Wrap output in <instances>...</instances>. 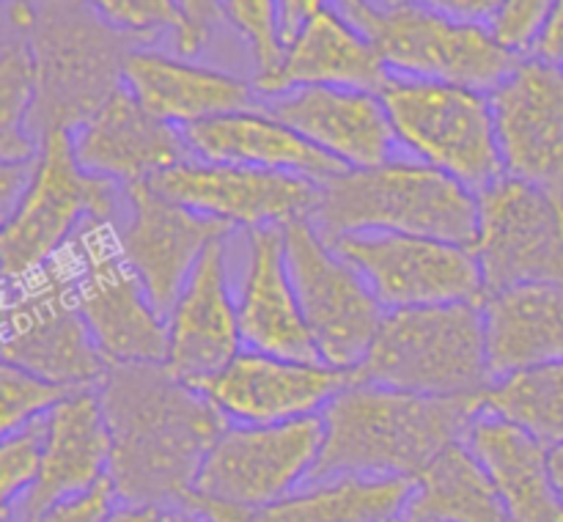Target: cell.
<instances>
[{
	"instance_id": "1",
	"label": "cell",
	"mask_w": 563,
	"mask_h": 522,
	"mask_svg": "<svg viewBox=\"0 0 563 522\" xmlns=\"http://www.w3.org/2000/svg\"><path fill=\"white\" fill-rule=\"evenodd\" d=\"M97 393L113 443L115 500L181 509L229 421L165 363L110 366Z\"/></svg>"
},
{
	"instance_id": "2",
	"label": "cell",
	"mask_w": 563,
	"mask_h": 522,
	"mask_svg": "<svg viewBox=\"0 0 563 522\" xmlns=\"http://www.w3.org/2000/svg\"><path fill=\"white\" fill-rule=\"evenodd\" d=\"M484 396L440 399L352 379L322 412L324 443L311 481L333 476H407L462 443Z\"/></svg>"
},
{
	"instance_id": "3",
	"label": "cell",
	"mask_w": 563,
	"mask_h": 522,
	"mask_svg": "<svg viewBox=\"0 0 563 522\" xmlns=\"http://www.w3.org/2000/svg\"><path fill=\"white\" fill-rule=\"evenodd\" d=\"M311 223L324 240L412 234L473 247L478 236V192L421 159L394 157L322 181Z\"/></svg>"
},
{
	"instance_id": "4",
	"label": "cell",
	"mask_w": 563,
	"mask_h": 522,
	"mask_svg": "<svg viewBox=\"0 0 563 522\" xmlns=\"http://www.w3.org/2000/svg\"><path fill=\"white\" fill-rule=\"evenodd\" d=\"M355 377L440 399L484 396L495 377L482 302L385 311Z\"/></svg>"
},
{
	"instance_id": "5",
	"label": "cell",
	"mask_w": 563,
	"mask_h": 522,
	"mask_svg": "<svg viewBox=\"0 0 563 522\" xmlns=\"http://www.w3.org/2000/svg\"><path fill=\"white\" fill-rule=\"evenodd\" d=\"M121 218L124 187L82 170L69 126H44L31 181L0 234L3 284L47 267L88 220L121 223Z\"/></svg>"
},
{
	"instance_id": "6",
	"label": "cell",
	"mask_w": 563,
	"mask_h": 522,
	"mask_svg": "<svg viewBox=\"0 0 563 522\" xmlns=\"http://www.w3.org/2000/svg\"><path fill=\"white\" fill-rule=\"evenodd\" d=\"M396 146L443 170L473 192L506 174L487 91L390 75L379 91Z\"/></svg>"
},
{
	"instance_id": "7",
	"label": "cell",
	"mask_w": 563,
	"mask_h": 522,
	"mask_svg": "<svg viewBox=\"0 0 563 522\" xmlns=\"http://www.w3.org/2000/svg\"><path fill=\"white\" fill-rule=\"evenodd\" d=\"M341 11L372 38L390 75L489 93L520 60L484 22L456 20L421 3H357Z\"/></svg>"
},
{
	"instance_id": "8",
	"label": "cell",
	"mask_w": 563,
	"mask_h": 522,
	"mask_svg": "<svg viewBox=\"0 0 563 522\" xmlns=\"http://www.w3.org/2000/svg\"><path fill=\"white\" fill-rule=\"evenodd\" d=\"M3 363L49 382L99 388L110 363L93 344L75 300L66 247L38 273L3 284Z\"/></svg>"
},
{
	"instance_id": "9",
	"label": "cell",
	"mask_w": 563,
	"mask_h": 522,
	"mask_svg": "<svg viewBox=\"0 0 563 522\" xmlns=\"http://www.w3.org/2000/svg\"><path fill=\"white\" fill-rule=\"evenodd\" d=\"M66 256L77 308L104 360L110 366L165 363L168 324L121 253L119 223L88 220L66 245Z\"/></svg>"
},
{
	"instance_id": "10",
	"label": "cell",
	"mask_w": 563,
	"mask_h": 522,
	"mask_svg": "<svg viewBox=\"0 0 563 522\" xmlns=\"http://www.w3.org/2000/svg\"><path fill=\"white\" fill-rule=\"evenodd\" d=\"M286 264L319 360L357 371L383 324L385 308L361 273L319 234L311 220L284 229Z\"/></svg>"
},
{
	"instance_id": "11",
	"label": "cell",
	"mask_w": 563,
	"mask_h": 522,
	"mask_svg": "<svg viewBox=\"0 0 563 522\" xmlns=\"http://www.w3.org/2000/svg\"><path fill=\"white\" fill-rule=\"evenodd\" d=\"M324 443L322 415L247 426L229 423L203 459L190 498L262 509L311 481Z\"/></svg>"
},
{
	"instance_id": "12",
	"label": "cell",
	"mask_w": 563,
	"mask_h": 522,
	"mask_svg": "<svg viewBox=\"0 0 563 522\" xmlns=\"http://www.w3.org/2000/svg\"><path fill=\"white\" fill-rule=\"evenodd\" d=\"M473 251L484 295L522 284L563 286V196L504 174L478 192Z\"/></svg>"
},
{
	"instance_id": "13",
	"label": "cell",
	"mask_w": 563,
	"mask_h": 522,
	"mask_svg": "<svg viewBox=\"0 0 563 522\" xmlns=\"http://www.w3.org/2000/svg\"><path fill=\"white\" fill-rule=\"evenodd\" d=\"M328 242L366 278L385 311L484 300L473 247L412 234H344Z\"/></svg>"
},
{
	"instance_id": "14",
	"label": "cell",
	"mask_w": 563,
	"mask_h": 522,
	"mask_svg": "<svg viewBox=\"0 0 563 522\" xmlns=\"http://www.w3.org/2000/svg\"><path fill=\"white\" fill-rule=\"evenodd\" d=\"M71 0L36 5V22L25 36L38 69V97L47 99L49 124L75 130L121 86V53L115 31L97 16L86 20ZM36 97V102H38Z\"/></svg>"
},
{
	"instance_id": "15",
	"label": "cell",
	"mask_w": 563,
	"mask_h": 522,
	"mask_svg": "<svg viewBox=\"0 0 563 522\" xmlns=\"http://www.w3.org/2000/svg\"><path fill=\"white\" fill-rule=\"evenodd\" d=\"M152 185L190 212L245 231L311 220L319 201V181L306 176L196 157L163 170Z\"/></svg>"
},
{
	"instance_id": "16",
	"label": "cell",
	"mask_w": 563,
	"mask_h": 522,
	"mask_svg": "<svg viewBox=\"0 0 563 522\" xmlns=\"http://www.w3.org/2000/svg\"><path fill=\"white\" fill-rule=\"evenodd\" d=\"M231 231V225L179 207L152 181L124 187L121 253L163 316L170 313L201 253Z\"/></svg>"
},
{
	"instance_id": "17",
	"label": "cell",
	"mask_w": 563,
	"mask_h": 522,
	"mask_svg": "<svg viewBox=\"0 0 563 522\" xmlns=\"http://www.w3.org/2000/svg\"><path fill=\"white\" fill-rule=\"evenodd\" d=\"M489 102L506 176L563 196V66L526 55Z\"/></svg>"
},
{
	"instance_id": "18",
	"label": "cell",
	"mask_w": 563,
	"mask_h": 522,
	"mask_svg": "<svg viewBox=\"0 0 563 522\" xmlns=\"http://www.w3.org/2000/svg\"><path fill=\"white\" fill-rule=\"evenodd\" d=\"M355 371L242 349L223 371L196 385L229 423L267 426L322 415Z\"/></svg>"
},
{
	"instance_id": "19",
	"label": "cell",
	"mask_w": 563,
	"mask_h": 522,
	"mask_svg": "<svg viewBox=\"0 0 563 522\" xmlns=\"http://www.w3.org/2000/svg\"><path fill=\"white\" fill-rule=\"evenodd\" d=\"M225 240L220 236L201 253L185 289L165 316L168 324V357L165 366L190 385L223 371L242 349L236 297L229 286Z\"/></svg>"
},
{
	"instance_id": "20",
	"label": "cell",
	"mask_w": 563,
	"mask_h": 522,
	"mask_svg": "<svg viewBox=\"0 0 563 522\" xmlns=\"http://www.w3.org/2000/svg\"><path fill=\"white\" fill-rule=\"evenodd\" d=\"M44 423V451L38 481L27 495L3 506V522H33L58 500L88 492L108 478L110 429L97 388L75 390L55 404Z\"/></svg>"
},
{
	"instance_id": "21",
	"label": "cell",
	"mask_w": 563,
	"mask_h": 522,
	"mask_svg": "<svg viewBox=\"0 0 563 522\" xmlns=\"http://www.w3.org/2000/svg\"><path fill=\"white\" fill-rule=\"evenodd\" d=\"M71 143L82 170L119 187L152 181L163 170L192 159L185 132L148 113L124 86L71 130Z\"/></svg>"
},
{
	"instance_id": "22",
	"label": "cell",
	"mask_w": 563,
	"mask_h": 522,
	"mask_svg": "<svg viewBox=\"0 0 563 522\" xmlns=\"http://www.w3.org/2000/svg\"><path fill=\"white\" fill-rule=\"evenodd\" d=\"M388 80L390 71L372 38L333 3L284 44L278 64L256 75L253 86L264 97L317 86L379 93Z\"/></svg>"
},
{
	"instance_id": "23",
	"label": "cell",
	"mask_w": 563,
	"mask_h": 522,
	"mask_svg": "<svg viewBox=\"0 0 563 522\" xmlns=\"http://www.w3.org/2000/svg\"><path fill=\"white\" fill-rule=\"evenodd\" d=\"M264 110L346 168H374L396 154L394 126L379 93L330 86L295 88L269 97Z\"/></svg>"
},
{
	"instance_id": "24",
	"label": "cell",
	"mask_w": 563,
	"mask_h": 522,
	"mask_svg": "<svg viewBox=\"0 0 563 522\" xmlns=\"http://www.w3.org/2000/svg\"><path fill=\"white\" fill-rule=\"evenodd\" d=\"M236 313L245 349L289 360H319L286 264L284 229L245 231Z\"/></svg>"
},
{
	"instance_id": "25",
	"label": "cell",
	"mask_w": 563,
	"mask_h": 522,
	"mask_svg": "<svg viewBox=\"0 0 563 522\" xmlns=\"http://www.w3.org/2000/svg\"><path fill=\"white\" fill-rule=\"evenodd\" d=\"M416 478L333 476L308 481L262 509H231L187 498L181 509L207 522H396L410 506Z\"/></svg>"
},
{
	"instance_id": "26",
	"label": "cell",
	"mask_w": 563,
	"mask_h": 522,
	"mask_svg": "<svg viewBox=\"0 0 563 522\" xmlns=\"http://www.w3.org/2000/svg\"><path fill=\"white\" fill-rule=\"evenodd\" d=\"M121 86L159 121L185 126L253 108L245 80L157 49H126Z\"/></svg>"
},
{
	"instance_id": "27",
	"label": "cell",
	"mask_w": 563,
	"mask_h": 522,
	"mask_svg": "<svg viewBox=\"0 0 563 522\" xmlns=\"http://www.w3.org/2000/svg\"><path fill=\"white\" fill-rule=\"evenodd\" d=\"M181 132H185L192 157L207 159V163L297 174L319 181V185L350 170L330 154L319 152L300 132L269 115L267 110L251 108L218 115V119L185 126Z\"/></svg>"
},
{
	"instance_id": "28",
	"label": "cell",
	"mask_w": 563,
	"mask_h": 522,
	"mask_svg": "<svg viewBox=\"0 0 563 522\" xmlns=\"http://www.w3.org/2000/svg\"><path fill=\"white\" fill-rule=\"evenodd\" d=\"M465 443L493 478L511 522H563L550 445L493 412H482L471 423Z\"/></svg>"
},
{
	"instance_id": "29",
	"label": "cell",
	"mask_w": 563,
	"mask_h": 522,
	"mask_svg": "<svg viewBox=\"0 0 563 522\" xmlns=\"http://www.w3.org/2000/svg\"><path fill=\"white\" fill-rule=\"evenodd\" d=\"M493 377L563 360V286L522 284L484 295Z\"/></svg>"
},
{
	"instance_id": "30",
	"label": "cell",
	"mask_w": 563,
	"mask_h": 522,
	"mask_svg": "<svg viewBox=\"0 0 563 522\" xmlns=\"http://www.w3.org/2000/svg\"><path fill=\"white\" fill-rule=\"evenodd\" d=\"M405 517L412 522H511L493 478L465 440L418 473Z\"/></svg>"
},
{
	"instance_id": "31",
	"label": "cell",
	"mask_w": 563,
	"mask_h": 522,
	"mask_svg": "<svg viewBox=\"0 0 563 522\" xmlns=\"http://www.w3.org/2000/svg\"><path fill=\"white\" fill-rule=\"evenodd\" d=\"M484 412L506 418L544 445L563 443V360L495 377L484 390Z\"/></svg>"
},
{
	"instance_id": "32",
	"label": "cell",
	"mask_w": 563,
	"mask_h": 522,
	"mask_svg": "<svg viewBox=\"0 0 563 522\" xmlns=\"http://www.w3.org/2000/svg\"><path fill=\"white\" fill-rule=\"evenodd\" d=\"M86 9L119 36L170 33L176 53L187 44V20L179 0H82Z\"/></svg>"
},
{
	"instance_id": "33",
	"label": "cell",
	"mask_w": 563,
	"mask_h": 522,
	"mask_svg": "<svg viewBox=\"0 0 563 522\" xmlns=\"http://www.w3.org/2000/svg\"><path fill=\"white\" fill-rule=\"evenodd\" d=\"M220 14L251 47L256 75L278 64L284 53L278 0H220Z\"/></svg>"
},
{
	"instance_id": "34",
	"label": "cell",
	"mask_w": 563,
	"mask_h": 522,
	"mask_svg": "<svg viewBox=\"0 0 563 522\" xmlns=\"http://www.w3.org/2000/svg\"><path fill=\"white\" fill-rule=\"evenodd\" d=\"M69 393H75V388L49 382V379L3 363V368H0V396H3L0 429H3V434H9L25 423L36 421V418L47 415Z\"/></svg>"
},
{
	"instance_id": "35",
	"label": "cell",
	"mask_w": 563,
	"mask_h": 522,
	"mask_svg": "<svg viewBox=\"0 0 563 522\" xmlns=\"http://www.w3.org/2000/svg\"><path fill=\"white\" fill-rule=\"evenodd\" d=\"M42 418L3 434V445H0V503L3 506L20 500L38 481L44 451Z\"/></svg>"
},
{
	"instance_id": "36",
	"label": "cell",
	"mask_w": 563,
	"mask_h": 522,
	"mask_svg": "<svg viewBox=\"0 0 563 522\" xmlns=\"http://www.w3.org/2000/svg\"><path fill=\"white\" fill-rule=\"evenodd\" d=\"M555 5L559 0H504L489 20V31L509 53L526 58V55H533V47L542 38Z\"/></svg>"
},
{
	"instance_id": "37",
	"label": "cell",
	"mask_w": 563,
	"mask_h": 522,
	"mask_svg": "<svg viewBox=\"0 0 563 522\" xmlns=\"http://www.w3.org/2000/svg\"><path fill=\"white\" fill-rule=\"evenodd\" d=\"M115 503H119V500H115L113 487H110V481L104 478L102 484H97V487L88 489V492L58 500V503L49 506L47 511H42L33 522H108Z\"/></svg>"
},
{
	"instance_id": "38",
	"label": "cell",
	"mask_w": 563,
	"mask_h": 522,
	"mask_svg": "<svg viewBox=\"0 0 563 522\" xmlns=\"http://www.w3.org/2000/svg\"><path fill=\"white\" fill-rule=\"evenodd\" d=\"M187 20V44L181 49V58H192L201 53L209 42L212 25L220 20V0H179Z\"/></svg>"
},
{
	"instance_id": "39",
	"label": "cell",
	"mask_w": 563,
	"mask_h": 522,
	"mask_svg": "<svg viewBox=\"0 0 563 522\" xmlns=\"http://www.w3.org/2000/svg\"><path fill=\"white\" fill-rule=\"evenodd\" d=\"M383 3H399V0H383ZM405 3H421L429 5V9L443 11V14L456 16V20L489 25V20H493L504 0H405Z\"/></svg>"
},
{
	"instance_id": "40",
	"label": "cell",
	"mask_w": 563,
	"mask_h": 522,
	"mask_svg": "<svg viewBox=\"0 0 563 522\" xmlns=\"http://www.w3.org/2000/svg\"><path fill=\"white\" fill-rule=\"evenodd\" d=\"M335 0H278L280 5V33H284V44L306 25L311 16L333 5Z\"/></svg>"
},
{
	"instance_id": "41",
	"label": "cell",
	"mask_w": 563,
	"mask_h": 522,
	"mask_svg": "<svg viewBox=\"0 0 563 522\" xmlns=\"http://www.w3.org/2000/svg\"><path fill=\"white\" fill-rule=\"evenodd\" d=\"M533 55L550 60V64L563 66V0H559V5H555L542 38H539L537 47H533Z\"/></svg>"
},
{
	"instance_id": "42",
	"label": "cell",
	"mask_w": 563,
	"mask_h": 522,
	"mask_svg": "<svg viewBox=\"0 0 563 522\" xmlns=\"http://www.w3.org/2000/svg\"><path fill=\"white\" fill-rule=\"evenodd\" d=\"M170 511L159 509V506H132V503H115L113 514L108 522H170Z\"/></svg>"
},
{
	"instance_id": "43",
	"label": "cell",
	"mask_w": 563,
	"mask_h": 522,
	"mask_svg": "<svg viewBox=\"0 0 563 522\" xmlns=\"http://www.w3.org/2000/svg\"><path fill=\"white\" fill-rule=\"evenodd\" d=\"M550 473H553L555 489H559V495L563 500V443L550 448Z\"/></svg>"
},
{
	"instance_id": "44",
	"label": "cell",
	"mask_w": 563,
	"mask_h": 522,
	"mask_svg": "<svg viewBox=\"0 0 563 522\" xmlns=\"http://www.w3.org/2000/svg\"><path fill=\"white\" fill-rule=\"evenodd\" d=\"M170 522H207V520L198 514H192V511H187V509H174L170 511Z\"/></svg>"
},
{
	"instance_id": "45",
	"label": "cell",
	"mask_w": 563,
	"mask_h": 522,
	"mask_svg": "<svg viewBox=\"0 0 563 522\" xmlns=\"http://www.w3.org/2000/svg\"><path fill=\"white\" fill-rule=\"evenodd\" d=\"M357 3H383V0H335L339 9H350V5H357Z\"/></svg>"
},
{
	"instance_id": "46",
	"label": "cell",
	"mask_w": 563,
	"mask_h": 522,
	"mask_svg": "<svg viewBox=\"0 0 563 522\" xmlns=\"http://www.w3.org/2000/svg\"><path fill=\"white\" fill-rule=\"evenodd\" d=\"M396 522H412V520H407V517H401V520H396Z\"/></svg>"
}]
</instances>
